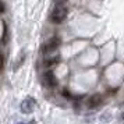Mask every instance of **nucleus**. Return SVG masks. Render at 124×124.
Masks as SVG:
<instances>
[{"mask_svg": "<svg viewBox=\"0 0 124 124\" xmlns=\"http://www.w3.org/2000/svg\"><path fill=\"white\" fill-rule=\"evenodd\" d=\"M1 13H4V4H3V1L0 0V14Z\"/></svg>", "mask_w": 124, "mask_h": 124, "instance_id": "0eeeda50", "label": "nucleus"}, {"mask_svg": "<svg viewBox=\"0 0 124 124\" xmlns=\"http://www.w3.org/2000/svg\"><path fill=\"white\" fill-rule=\"evenodd\" d=\"M67 14H68V10L66 7H57V8H54L50 14V23H53V24L63 23V21L67 18Z\"/></svg>", "mask_w": 124, "mask_h": 124, "instance_id": "f257e3e1", "label": "nucleus"}, {"mask_svg": "<svg viewBox=\"0 0 124 124\" xmlns=\"http://www.w3.org/2000/svg\"><path fill=\"white\" fill-rule=\"evenodd\" d=\"M18 124H27V123H18Z\"/></svg>", "mask_w": 124, "mask_h": 124, "instance_id": "1a4fd4ad", "label": "nucleus"}, {"mask_svg": "<svg viewBox=\"0 0 124 124\" xmlns=\"http://www.w3.org/2000/svg\"><path fill=\"white\" fill-rule=\"evenodd\" d=\"M35 105H36V102L32 98H27L21 103V112L23 113H32V110L35 109Z\"/></svg>", "mask_w": 124, "mask_h": 124, "instance_id": "7ed1b4c3", "label": "nucleus"}, {"mask_svg": "<svg viewBox=\"0 0 124 124\" xmlns=\"http://www.w3.org/2000/svg\"><path fill=\"white\" fill-rule=\"evenodd\" d=\"M59 45H60V38H59V36H53V38H52V39L45 45V47H43V53H52V52L57 50Z\"/></svg>", "mask_w": 124, "mask_h": 124, "instance_id": "f03ea898", "label": "nucleus"}, {"mask_svg": "<svg viewBox=\"0 0 124 124\" xmlns=\"http://www.w3.org/2000/svg\"><path fill=\"white\" fill-rule=\"evenodd\" d=\"M1 68H3V56L0 54V71H1Z\"/></svg>", "mask_w": 124, "mask_h": 124, "instance_id": "6e6552de", "label": "nucleus"}, {"mask_svg": "<svg viewBox=\"0 0 124 124\" xmlns=\"http://www.w3.org/2000/svg\"><path fill=\"white\" fill-rule=\"evenodd\" d=\"M102 103V96L99 95V93H95V95H92L88 99V107H98L99 105Z\"/></svg>", "mask_w": 124, "mask_h": 124, "instance_id": "39448f33", "label": "nucleus"}, {"mask_svg": "<svg viewBox=\"0 0 124 124\" xmlns=\"http://www.w3.org/2000/svg\"><path fill=\"white\" fill-rule=\"evenodd\" d=\"M56 63H59V57H53V59L46 60V66H53V64H56Z\"/></svg>", "mask_w": 124, "mask_h": 124, "instance_id": "423d86ee", "label": "nucleus"}, {"mask_svg": "<svg viewBox=\"0 0 124 124\" xmlns=\"http://www.w3.org/2000/svg\"><path fill=\"white\" fill-rule=\"evenodd\" d=\"M43 81H45V84L47 85V86H50V88L56 86V84H57V79H56V77H54V73H53V71H45V74H43Z\"/></svg>", "mask_w": 124, "mask_h": 124, "instance_id": "20e7f679", "label": "nucleus"}]
</instances>
